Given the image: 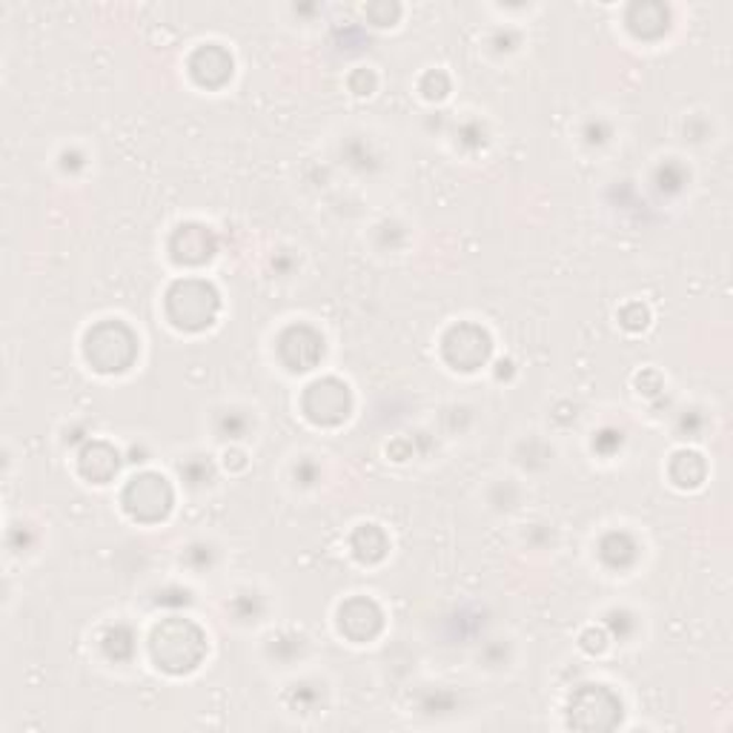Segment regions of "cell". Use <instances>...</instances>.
<instances>
[{
  "label": "cell",
  "instance_id": "cell-1",
  "mask_svg": "<svg viewBox=\"0 0 733 733\" xmlns=\"http://www.w3.org/2000/svg\"><path fill=\"white\" fill-rule=\"evenodd\" d=\"M207 653V639L187 619H169L153 637V657L161 668L173 673L193 671Z\"/></svg>",
  "mask_w": 733,
  "mask_h": 733
},
{
  "label": "cell",
  "instance_id": "cell-2",
  "mask_svg": "<svg viewBox=\"0 0 733 733\" xmlns=\"http://www.w3.org/2000/svg\"><path fill=\"white\" fill-rule=\"evenodd\" d=\"M135 353H138L135 335L121 321H104L86 335V359L101 373H121L132 364Z\"/></svg>",
  "mask_w": 733,
  "mask_h": 733
},
{
  "label": "cell",
  "instance_id": "cell-3",
  "mask_svg": "<svg viewBox=\"0 0 733 733\" xmlns=\"http://www.w3.org/2000/svg\"><path fill=\"white\" fill-rule=\"evenodd\" d=\"M218 312V296L204 281H180L169 292V319L184 330H202L213 324Z\"/></svg>",
  "mask_w": 733,
  "mask_h": 733
},
{
  "label": "cell",
  "instance_id": "cell-4",
  "mask_svg": "<svg viewBox=\"0 0 733 733\" xmlns=\"http://www.w3.org/2000/svg\"><path fill=\"white\" fill-rule=\"evenodd\" d=\"M124 505L135 519L158 522L173 507V491L161 476H141L126 487Z\"/></svg>",
  "mask_w": 733,
  "mask_h": 733
},
{
  "label": "cell",
  "instance_id": "cell-5",
  "mask_svg": "<svg viewBox=\"0 0 733 733\" xmlns=\"http://www.w3.org/2000/svg\"><path fill=\"white\" fill-rule=\"evenodd\" d=\"M304 410L312 422L319 424H335L347 419L350 413V393L341 381L324 379L319 384H312L310 393L304 399Z\"/></svg>",
  "mask_w": 733,
  "mask_h": 733
},
{
  "label": "cell",
  "instance_id": "cell-6",
  "mask_svg": "<svg viewBox=\"0 0 733 733\" xmlns=\"http://www.w3.org/2000/svg\"><path fill=\"white\" fill-rule=\"evenodd\" d=\"M444 353L462 370H476L478 364H485L487 353H491V341L478 327H456L444 341Z\"/></svg>",
  "mask_w": 733,
  "mask_h": 733
},
{
  "label": "cell",
  "instance_id": "cell-7",
  "mask_svg": "<svg viewBox=\"0 0 733 733\" xmlns=\"http://www.w3.org/2000/svg\"><path fill=\"white\" fill-rule=\"evenodd\" d=\"M324 355V341L310 327H292L281 335V359L290 370H310Z\"/></svg>",
  "mask_w": 733,
  "mask_h": 733
},
{
  "label": "cell",
  "instance_id": "cell-8",
  "mask_svg": "<svg viewBox=\"0 0 733 733\" xmlns=\"http://www.w3.org/2000/svg\"><path fill=\"white\" fill-rule=\"evenodd\" d=\"M381 628V610L375 608L370 599H353L341 608V630H344L350 639H364L375 637Z\"/></svg>",
  "mask_w": 733,
  "mask_h": 733
},
{
  "label": "cell",
  "instance_id": "cell-9",
  "mask_svg": "<svg viewBox=\"0 0 733 733\" xmlns=\"http://www.w3.org/2000/svg\"><path fill=\"white\" fill-rule=\"evenodd\" d=\"M193 75L198 83L218 86V83H224L229 75H233V61H229V55L224 49L207 47L193 58Z\"/></svg>",
  "mask_w": 733,
  "mask_h": 733
},
{
  "label": "cell",
  "instance_id": "cell-10",
  "mask_svg": "<svg viewBox=\"0 0 733 733\" xmlns=\"http://www.w3.org/2000/svg\"><path fill=\"white\" fill-rule=\"evenodd\" d=\"M213 236H209L204 227H180V233L175 236V258L187 264H202L213 256Z\"/></svg>",
  "mask_w": 733,
  "mask_h": 733
},
{
  "label": "cell",
  "instance_id": "cell-11",
  "mask_svg": "<svg viewBox=\"0 0 733 733\" xmlns=\"http://www.w3.org/2000/svg\"><path fill=\"white\" fill-rule=\"evenodd\" d=\"M81 467L95 482H106V478H112V473H118V453L106 447V444H90L83 450Z\"/></svg>",
  "mask_w": 733,
  "mask_h": 733
}]
</instances>
